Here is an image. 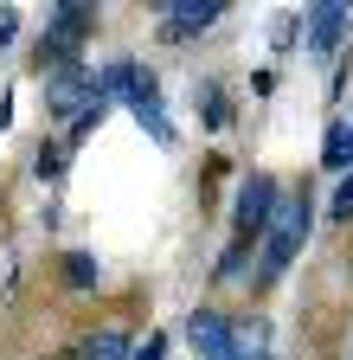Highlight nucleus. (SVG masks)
<instances>
[{
  "mask_svg": "<svg viewBox=\"0 0 353 360\" xmlns=\"http://www.w3.org/2000/svg\"><path fill=\"white\" fill-rule=\"evenodd\" d=\"M315 200L308 193H283V206H277V219H270V232H263V257H257V283H277L283 270L295 264V251H302V238H308V212Z\"/></svg>",
  "mask_w": 353,
  "mask_h": 360,
  "instance_id": "obj_1",
  "label": "nucleus"
},
{
  "mask_svg": "<svg viewBox=\"0 0 353 360\" xmlns=\"http://www.w3.org/2000/svg\"><path fill=\"white\" fill-rule=\"evenodd\" d=\"M97 32V7L91 0H65V7H52V20H46V32H39V52H32V65L39 71H58V65H71L77 52H84V39Z\"/></svg>",
  "mask_w": 353,
  "mask_h": 360,
  "instance_id": "obj_2",
  "label": "nucleus"
},
{
  "mask_svg": "<svg viewBox=\"0 0 353 360\" xmlns=\"http://www.w3.org/2000/svg\"><path fill=\"white\" fill-rule=\"evenodd\" d=\"M91 103H103V90H97V71L84 65V58H71V65H58V71H46V110L52 116H65V122H77Z\"/></svg>",
  "mask_w": 353,
  "mask_h": 360,
  "instance_id": "obj_3",
  "label": "nucleus"
},
{
  "mask_svg": "<svg viewBox=\"0 0 353 360\" xmlns=\"http://www.w3.org/2000/svg\"><path fill=\"white\" fill-rule=\"evenodd\" d=\"M277 206H283V193H277V180H270V174H251L244 187H238V206H232V238L257 245L263 232H270V219H277Z\"/></svg>",
  "mask_w": 353,
  "mask_h": 360,
  "instance_id": "obj_4",
  "label": "nucleus"
},
{
  "mask_svg": "<svg viewBox=\"0 0 353 360\" xmlns=\"http://www.w3.org/2000/svg\"><path fill=\"white\" fill-rule=\"evenodd\" d=\"M347 26H353V7L347 0H321L315 13L302 20V39H308V58H334V52H347Z\"/></svg>",
  "mask_w": 353,
  "mask_h": 360,
  "instance_id": "obj_5",
  "label": "nucleus"
},
{
  "mask_svg": "<svg viewBox=\"0 0 353 360\" xmlns=\"http://www.w3.org/2000/svg\"><path fill=\"white\" fill-rule=\"evenodd\" d=\"M187 335H193L199 360H244V347H238V328H232V322H225L218 309H193Z\"/></svg>",
  "mask_w": 353,
  "mask_h": 360,
  "instance_id": "obj_6",
  "label": "nucleus"
},
{
  "mask_svg": "<svg viewBox=\"0 0 353 360\" xmlns=\"http://www.w3.org/2000/svg\"><path fill=\"white\" fill-rule=\"evenodd\" d=\"M218 13H225V0H161V32H167V39H193V32H206Z\"/></svg>",
  "mask_w": 353,
  "mask_h": 360,
  "instance_id": "obj_7",
  "label": "nucleus"
},
{
  "mask_svg": "<svg viewBox=\"0 0 353 360\" xmlns=\"http://www.w3.org/2000/svg\"><path fill=\"white\" fill-rule=\"evenodd\" d=\"M128 110H135V122L154 135V142H173V122H167V110H161V84H154V71H142V84L128 90Z\"/></svg>",
  "mask_w": 353,
  "mask_h": 360,
  "instance_id": "obj_8",
  "label": "nucleus"
},
{
  "mask_svg": "<svg viewBox=\"0 0 353 360\" xmlns=\"http://www.w3.org/2000/svg\"><path fill=\"white\" fill-rule=\"evenodd\" d=\"M71 360H135V341H128L122 328H97V335H84L71 347Z\"/></svg>",
  "mask_w": 353,
  "mask_h": 360,
  "instance_id": "obj_9",
  "label": "nucleus"
},
{
  "mask_svg": "<svg viewBox=\"0 0 353 360\" xmlns=\"http://www.w3.org/2000/svg\"><path fill=\"white\" fill-rule=\"evenodd\" d=\"M135 84H142V65H135V58H109V65L97 71V90H103V103H116V97L128 103V90H135Z\"/></svg>",
  "mask_w": 353,
  "mask_h": 360,
  "instance_id": "obj_10",
  "label": "nucleus"
},
{
  "mask_svg": "<svg viewBox=\"0 0 353 360\" xmlns=\"http://www.w3.org/2000/svg\"><path fill=\"white\" fill-rule=\"evenodd\" d=\"M321 167H353V122H328V135H321Z\"/></svg>",
  "mask_w": 353,
  "mask_h": 360,
  "instance_id": "obj_11",
  "label": "nucleus"
},
{
  "mask_svg": "<svg viewBox=\"0 0 353 360\" xmlns=\"http://www.w3.org/2000/svg\"><path fill=\"white\" fill-rule=\"evenodd\" d=\"M65 283H71V290H97V257L65 251Z\"/></svg>",
  "mask_w": 353,
  "mask_h": 360,
  "instance_id": "obj_12",
  "label": "nucleus"
},
{
  "mask_svg": "<svg viewBox=\"0 0 353 360\" xmlns=\"http://www.w3.org/2000/svg\"><path fill=\"white\" fill-rule=\"evenodd\" d=\"M199 116H206L212 129H225V122H232V103H225V90H218V84L199 90Z\"/></svg>",
  "mask_w": 353,
  "mask_h": 360,
  "instance_id": "obj_13",
  "label": "nucleus"
},
{
  "mask_svg": "<svg viewBox=\"0 0 353 360\" xmlns=\"http://www.w3.org/2000/svg\"><path fill=\"white\" fill-rule=\"evenodd\" d=\"M244 257H251V245H244V238H232V245H225V257H218V270H212V277H218V283L244 277Z\"/></svg>",
  "mask_w": 353,
  "mask_h": 360,
  "instance_id": "obj_14",
  "label": "nucleus"
},
{
  "mask_svg": "<svg viewBox=\"0 0 353 360\" xmlns=\"http://www.w3.org/2000/svg\"><path fill=\"white\" fill-rule=\"evenodd\" d=\"M32 174H39V180H58V174H65V155H58V148H39Z\"/></svg>",
  "mask_w": 353,
  "mask_h": 360,
  "instance_id": "obj_15",
  "label": "nucleus"
},
{
  "mask_svg": "<svg viewBox=\"0 0 353 360\" xmlns=\"http://www.w3.org/2000/svg\"><path fill=\"white\" fill-rule=\"evenodd\" d=\"M103 110H109V103H91V110H84V116L71 122V142H84V135H91V129L103 122Z\"/></svg>",
  "mask_w": 353,
  "mask_h": 360,
  "instance_id": "obj_16",
  "label": "nucleus"
},
{
  "mask_svg": "<svg viewBox=\"0 0 353 360\" xmlns=\"http://www.w3.org/2000/svg\"><path fill=\"white\" fill-rule=\"evenodd\" d=\"M295 32H302V20H295V13H283V20H277V32H270V39H277V52H289Z\"/></svg>",
  "mask_w": 353,
  "mask_h": 360,
  "instance_id": "obj_17",
  "label": "nucleus"
},
{
  "mask_svg": "<svg viewBox=\"0 0 353 360\" xmlns=\"http://www.w3.org/2000/svg\"><path fill=\"white\" fill-rule=\"evenodd\" d=\"M135 360H167V335H148V341H135Z\"/></svg>",
  "mask_w": 353,
  "mask_h": 360,
  "instance_id": "obj_18",
  "label": "nucleus"
},
{
  "mask_svg": "<svg viewBox=\"0 0 353 360\" xmlns=\"http://www.w3.org/2000/svg\"><path fill=\"white\" fill-rule=\"evenodd\" d=\"M334 219H353V174L340 180V193H334Z\"/></svg>",
  "mask_w": 353,
  "mask_h": 360,
  "instance_id": "obj_19",
  "label": "nucleus"
},
{
  "mask_svg": "<svg viewBox=\"0 0 353 360\" xmlns=\"http://www.w3.org/2000/svg\"><path fill=\"white\" fill-rule=\"evenodd\" d=\"M13 32H20V13H13V7H0V45H13Z\"/></svg>",
  "mask_w": 353,
  "mask_h": 360,
  "instance_id": "obj_20",
  "label": "nucleus"
},
{
  "mask_svg": "<svg viewBox=\"0 0 353 360\" xmlns=\"http://www.w3.org/2000/svg\"><path fill=\"white\" fill-rule=\"evenodd\" d=\"M13 122V97H0V129H7Z\"/></svg>",
  "mask_w": 353,
  "mask_h": 360,
  "instance_id": "obj_21",
  "label": "nucleus"
}]
</instances>
